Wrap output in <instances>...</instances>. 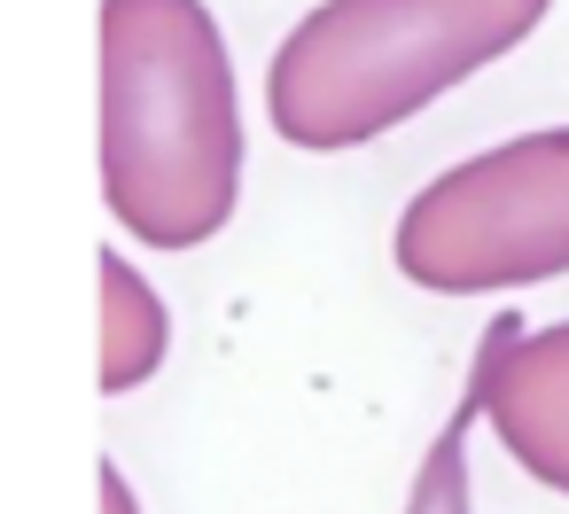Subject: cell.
Segmentation results:
<instances>
[{"label":"cell","instance_id":"cell-1","mask_svg":"<svg viewBox=\"0 0 569 514\" xmlns=\"http://www.w3.org/2000/svg\"><path fill=\"white\" fill-rule=\"evenodd\" d=\"M242 102L203 0H102V203L149 250L211 242L242 203Z\"/></svg>","mask_w":569,"mask_h":514},{"label":"cell","instance_id":"cell-5","mask_svg":"<svg viewBox=\"0 0 569 514\" xmlns=\"http://www.w3.org/2000/svg\"><path fill=\"white\" fill-rule=\"evenodd\" d=\"M94 281H102V397H126V390H141L157 366H164V351H172V312H164V296L149 289V273L141 265H126L118 258V242L94 258Z\"/></svg>","mask_w":569,"mask_h":514},{"label":"cell","instance_id":"cell-6","mask_svg":"<svg viewBox=\"0 0 569 514\" xmlns=\"http://www.w3.org/2000/svg\"><path fill=\"white\" fill-rule=\"evenodd\" d=\"M483 421V382L468 374L452 421L429 436L421 467H413V491H406V514H476V475H468V436Z\"/></svg>","mask_w":569,"mask_h":514},{"label":"cell","instance_id":"cell-3","mask_svg":"<svg viewBox=\"0 0 569 514\" xmlns=\"http://www.w3.org/2000/svg\"><path fill=\"white\" fill-rule=\"evenodd\" d=\"M398 273L429 296H491L569 273V125L437 172L398 211Z\"/></svg>","mask_w":569,"mask_h":514},{"label":"cell","instance_id":"cell-4","mask_svg":"<svg viewBox=\"0 0 569 514\" xmlns=\"http://www.w3.org/2000/svg\"><path fill=\"white\" fill-rule=\"evenodd\" d=\"M468 374L483 382V421L507 460L546 491H569V320L530 327L522 312H499L476 335Z\"/></svg>","mask_w":569,"mask_h":514},{"label":"cell","instance_id":"cell-2","mask_svg":"<svg viewBox=\"0 0 569 514\" xmlns=\"http://www.w3.org/2000/svg\"><path fill=\"white\" fill-rule=\"evenodd\" d=\"M546 9L553 0H320L273 48V133L312 157L367 149L522 48Z\"/></svg>","mask_w":569,"mask_h":514},{"label":"cell","instance_id":"cell-7","mask_svg":"<svg viewBox=\"0 0 569 514\" xmlns=\"http://www.w3.org/2000/svg\"><path fill=\"white\" fill-rule=\"evenodd\" d=\"M94 491H102V514H141V491H133V475H126L118 460L94 467Z\"/></svg>","mask_w":569,"mask_h":514}]
</instances>
